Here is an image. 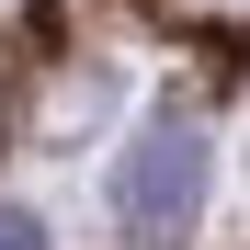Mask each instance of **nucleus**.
Returning <instances> with one entry per match:
<instances>
[{"label": "nucleus", "instance_id": "nucleus-3", "mask_svg": "<svg viewBox=\"0 0 250 250\" xmlns=\"http://www.w3.org/2000/svg\"><path fill=\"white\" fill-rule=\"evenodd\" d=\"M0 125H12V57H0Z\"/></svg>", "mask_w": 250, "mask_h": 250}, {"label": "nucleus", "instance_id": "nucleus-1", "mask_svg": "<svg viewBox=\"0 0 250 250\" xmlns=\"http://www.w3.org/2000/svg\"><path fill=\"white\" fill-rule=\"evenodd\" d=\"M193 205H205V137L182 114H159L137 148H125V171H114V228L137 239V250H171L193 228Z\"/></svg>", "mask_w": 250, "mask_h": 250}, {"label": "nucleus", "instance_id": "nucleus-2", "mask_svg": "<svg viewBox=\"0 0 250 250\" xmlns=\"http://www.w3.org/2000/svg\"><path fill=\"white\" fill-rule=\"evenodd\" d=\"M0 250H46V228H34L23 205H0Z\"/></svg>", "mask_w": 250, "mask_h": 250}]
</instances>
